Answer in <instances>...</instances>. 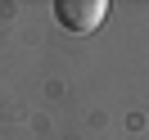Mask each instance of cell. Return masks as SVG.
<instances>
[{
  "instance_id": "obj_1",
  "label": "cell",
  "mask_w": 149,
  "mask_h": 140,
  "mask_svg": "<svg viewBox=\"0 0 149 140\" xmlns=\"http://www.w3.org/2000/svg\"><path fill=\"white\" fill-rule=\"evenodd\" d=\"M104 14H109V5L104 0H54V18L63 32H77V36H86V32H95L104 23Z\"/></svg>"
}]
</instances>
